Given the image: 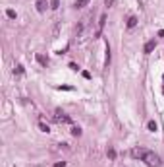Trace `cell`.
<instances>
[{
	"mask_svg": "<svg viewBox=\"0 0 164 167\" xmlns=\"http://www.w3.org/2000/svg\"><path fill=\"white\" fill-rule=\"evenodd\" d=\"M147 126H149V130H151V132H155V130L158 128V126H156V123H155V121H149V124H147Z\"/></svg>",
	"mask_w": 164,
	"mask_h": 167,
	"instance_id": "7c38bea8",
	"label": "cell"
},
{
	"mask_svg": "<svg viewBox=\"0 0 164 167\" xmlns=\"http://www.w3.org/2000/svg\"><path fill=\"white\" fill-rule=\"evenodd\" d=\"M108 158H110V159H114V158H116V152H114V150H112V148H110V150H108Z\"/></svg>",
	"mask_w": 164,
	"mask_h": 167,
	"instance_id": "e0dca14e",
	"label": "cell"
},
{
	"mask_svg": "<svg viewBox=\"0 0 164 167\" xmlns=\"http://www.w3.org/2000/svg\"><path fill=\"white\" fill-rule=\"evenodd\" d=\"M6 16L10 20H15V12H14V10H6Z\"/></svg>",
	"mask_w": 164,
	"mask_h": 167,
	"instance_id": "5bb4252c",
	"label": "cell"
},
{
	"mask_svg": "<svg viewBox=\"0 0 164 167\" xmlns=\"http://www.w3.org/2000/svg\"><path fill=\"white\" fill-rule=\"evenodd\" d=\"M104 64H106V68H108V64H110V47L106 45V60H104Z\"/></svg>",
	"mask_w": 164,
	"mask_h": 167,
	"instance_id": "4fadbf2b",
	"label": "cell"
},
{
	"mask_svg": "<svg viewBox=\"0 0 164 167\" xmlns=\"http://www.w3.org/2000/svg\"><path fill=\"white\" fill-rule=\"evenodd\" d=\"M89 4V0H75L73 2V8H83V6H87Z\"/></svg>",
	"mask_w": 164,
	"mask_h": 167,
	"instance_id": "ba28073f",
	"label": "cell"
},
{
	"mask_svg": "<svg viewBox=\"0 0 164 167\" xmlns=\"http://www.w3.org/2000/svg\"><path fill=\"white\" fill-rule=\"evenodd\" d=\"M37 10H39V12H45L46 10V0H37Z\"/></svg>",
	"mask_w": 164,
	"mask_h": 167,
	"instance_id": "52a82bcc",
	"label": "cell"
},
{
	"mask_svg": "<svg viewBox=\"0 0 164 167\" xmlns=\"http://www.w3.org/2000/svg\"><path fill=\"white\" fill-rule=\"evenodd\" d=\"M114 2H116V0H104V6H106V8H112Z\"/></svg>",
	"mask_w": 164,
	"mask_h": 167,
	"instance_id": "9a60e30c",
	"label": "cell"
},
{
	"mask_svg": "<svg viewBox=\"0 0 164 167\" xmlns=\"http://www.w3.org/2000/svg\"><path fill=\"white\" fill-rule=\"evenodd\" d=\"M39 128H41V130H43V132H46V134H49V132H50V128H49V124H46V123H45V119H43V117H41V119H39Z\"/></svg>",
	"mask_w": 164,
	"mask_h": 167,
	"instance_id": "5b68a950",
	"label": "cell"
},
{
	"mask_svg": "<svg viewBox=\"0 0 164 167\" xmlns=\"http://www.w3.org/2000/svg\"><path fill=\"white\" fill-rule=\"evenodd\" d=\"M37 60H39V64H43V66L49 64V59H46V56H43V55H37Z\"/></svg>",
	"mask_w": 164,
	"mask_h": 167,
	"instance_id": "9c48e42d",
	"label": "cell"
},
{
	"mask_svg": "<svg viewBox=\"0 0 164 167\" xmlns=\"http://www.w3.org/2000/svg\"><path fill=\"white\" fill-rule=\"evenodd\" d=\"M158 37H164V29H160V31H158Z\"/></svg>",
	"mask_w": 164,
	"mask_h": 167,
	"instance_id": "ffe728a7",
	"label": "cell"
},
{
	"mask_svg": "<svg viewBox=\"0 0 164 167\" xmlns=\"http://www.w3.org/2000/svg\"><path fill=\"white\" fill-rule=\"evenodd\" d=\"M129 154H131V158L139 159V161H143V163H147V165L162 167V159H160V155H156L155 152H151V150H147V148H133Z\"/></svg>",
	"mask_w": 164,
	"mask_h": 167,
	"instance_id": "6da1fadb",
	"label": "cell"
},
{
	"mask_svg": "<svg viewBox=\"0 0 164 167\" xmlns=\"http://www.w3.org/2000/svg\"><path fill=\"white\" fill-rule=\"evenodd\" d=\"M14 72H15V74H22V72H23V66H22V64H18V66L14 68Z\"/></svg>",
	"mask_w": 164,
	"mask_h": 167,
	"instance_id": "2e32d148",
	"label": "cell"
},
{
	"mask_svg": "<svg viewBox=\"0 0 164 167\" xmlns=\"http://www.w3.org/2000/svg\"><path fill=\"white\" fill-rule=\"evenodd\" d=\"M54 167H66V161H58V163Z\"/></svg>",
	"mask_w": 164,
	"mask_h": 167,
	"instance_id": "d6986e66",
	"label": "cell"
},
{
	"mask_svg": "<svg viewBox=\"0 0 164 167\" xmlns=\"http://www.w3.org/2000/svg\"><path fill=\"white\" fill-rule=\"evenodd\" d=\"M104 25H106V16H100L99 18V23H97V31H95V37H100L102 35V29H104Z\"/></svg>",
	"mask_w": 164,
	"mask_h": 167,
	"instance_id": "277c9868",
	"label": "cell"
},
{
	"mask_svg": "<svg viewBox=\"0 0 164 167\" xmlns=\"http://www.w3.org/2000/svg\"><path fill=\"white\" fill-rule=\"evenodd\" d=\"M135 25H137V18H135V16H131V18L128 20V27L131 29V27H135Z\"/></svg>",
	"mask_w": 164,
	"mask_h": 167,
	"instance_id": "30bf717a",
	"label": "cell"
},
{
	"mask_svg": "<svg viewBox=\"0 0 164 167\" xmlns=\"http://www.w3.org/2000/svg\"><path fill=\"white\" fill-rule=\"evenodd\" d=\"M72 134H73V136H81V128H79V126H72Z\"/></svg>",
	"mask_w": 164,
	"mask_h": 167,
	"instance_id": "8fae6325",
	"label": "cell"
},
{
	"mask_svg": "<svg viewBox=\"0 0 164 167\" xmlns=\"http://www.w3.org/2000/svg\"><path fill=\"white\" fill-rule=\"evenodd\" d=\"M54 121L58 124H72V117H68L64 111H60V109H58V111L54 113Z\"/></svg>",
	"mask_w": 164,
	"mask_h": 167,
	"instance_id": "3957f363",
	"label": "cell"
},
{
	"mask_svg": "<svg viewBox=\"0 0 164 167\" xmlns=\"http://www.w3.org/2000/svg\"><path fill=\"white\" fill-rule=\"evenodd\" d=\"M89 16H85V18L81 20V22L77 23V27H75V35H77V41H83L85 39V35H87V29H89Z\"/></svg>",
	"mask_w": 164,
	"mask_h": 167,
	"instance_id": "7a4b0ae2",
	"label": "cell"
},
{
	"mask_svg": "<svg viewBox=\"0 0 164 167\" xmlns=\"http://www.w3.org/2000/svg\"><path fill=\"white\" fill-rule=\"evenodd\" d=\"M156 47V41L155 39H151V41H147V45H145V53H151L152 49Z\"/></svg>",
	"mask_w": 164,
	"mask_h": 167,
	"instance_id": "8992f818",
	"label": "cell"
},
{
	"mask_svg": "<svg viewBox=\"0 0 164 167\" xmlns=\"http://www.w3.org/2000/svg\"><path fill=\"white\" fill-rule=\"evenodd\" d=\"M58 2H60V0H52V4H50V8H52V10H56V8H58Z\"/></svg>",
	"mask_w": 164,
	"mask_h": 167,
	"instance_id": "ac0fdd59",
	"label": "cell"
}]
</instances>
